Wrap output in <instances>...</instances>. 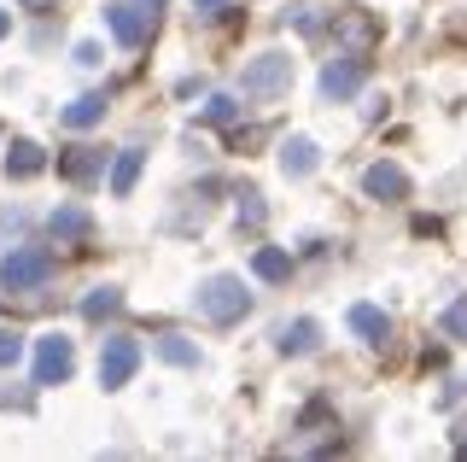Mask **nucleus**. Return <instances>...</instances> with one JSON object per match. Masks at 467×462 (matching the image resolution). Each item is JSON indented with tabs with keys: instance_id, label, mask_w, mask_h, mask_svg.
Masks as SVG:
<instances>
[{
	"instance_id": "obj_26",
	"label": "nucleus",
	"mask_w": 467,
	"mask_h": 462,
	"mask_svg": "<svg viewBox=\"0 0 467 462\" xmlns=\"http://www.w3.org/2000/svg\"><path fill=\"white\" fill-rule=\"evenodd\" d=\"M456 451H462V457H467V422H462V427H456Z\"/></svg>"
},
{
	"instance_id": "obj_25",
	"label": "nucleus",
	"mask_w": 467,
	"mask_h": 462,
	"mask_svg": "<svg viewBox=\"0 0 467 462\" xmlns=\"http://www.w3.org/2000/svg\"><path fill=\"white\" fill-rule=\"evenodd\" d=\"M228 0H193V12H223Z\"/></svg>"
},
{
	"instance_id": "obj_6",
	"label": "nucleus",
	"mask_w": 467,
	"mask_h": 462,
	"mask_svg": "<svg viewBox=\"0 0 467 462\" xmlns=\"http://www.w3.org/2000/svg\"><path fill=\"white\" fill-rule=\"evenodd\" d=\"M106 24H111V36L123 41V47H140V41L152 36V12H140L135 0H117V6H106Z\"/></svg>"
},
{
	"instance_id": "obj_3",
	"label": "nucleus",
	"mask_w": 467,
	"mask_h": 462,
	"mask_svg": "<svg viewBox=\"0 0 467 462\" xmlns=\"http://www.w3.org/2000/svg\"><path fill=\"white\" fill-rule=\"evenodd\" d=\"M286 82H292V59H286V53H257V59L245 65L240 89L252 94V100H269V94H281Z\"/></svg>"
},
{
	"instance_id": "obj_22",
	"label": "nucleus",
	"mask_w": 467,
	"mask_h": 462,
	"mask_svg": "<svg viewBox=\"0 0 467 462\" xmlns=\"http://www.w3.org/2000/svg\"><path fill=\"white\" fill-rule=\"evenodd\" d=\"M444 328H450L456 340H467V299H456V305L444 310Z\"/></svg>"
},
{
	"instance_id": "obj_23",
	"label": "nucleus",
	"mask_w": 467,
	"mask_h": 462,
	"mask_svg": "<svg viewBox=\"0 0 467 462\" xmlns=\"http://www.w3.org/2000/svg\"><path fill=\"white\" fill-rule=\"evenodd\" d=\"M263 216H269V211H263V194H245V199H240V223H252V228H257Z\"/></svg>"
},
{
	"instance_id": "obj_11",
	"label": "nucleus",
	"mask_w": 467,
	"mask_h": 462,
	"mask_svg": "<svg viewBox=\"0 0 467 462\" xmlns=\"http://www.w3.org/2000/svg\"><path fill=\"white\" fill-rule=\"evenodd\" d=\"M316 164H321V152H316V141H310V135H292L286 147H281V170H286L292 182L316 176Z\"/></svg>"
},
{
	"instance_id": "obj_16",
	"label": "nucleus",
	"mask_w": 467,
	"mask_h": 462,
	"mask_svg": "<svg viewBox=\"0 0 467 462\" xmlns=\"http://www.w3.org/2000/svg\"><path fill=\"white\" fill-rule=\"evenodd\" d=\"M99 118H106V94H82V100H70V106H65V123L70 129H94Z\"/></svg>"
},
{
	"instance_id": "obj_28",
	"label": "nucleus",
	"mask_w": 467,
	"mask_h": 462,
	"mask_svg": "<svg viewBox=\"0 0 467 462\" xmlns=\"http://www.w3.org/2000/svg\"><path fill=\"white\" fill-rule=\"evenodd\" d=\"M146 6H164V0H146Z\"/></svg>"
},
{
	"instance_id": "obj_13",
	"label": "nucleus",
	"mask_w": 467,
	"mask_h": 462,
	"mask_svg": "<svg viewBox=\"0 0 467 462\" xmlns=\"http://www.w3.org/2000/svg\"><path fill=\"white\" fill-rule=\"evenodd\" d=\"M140 164H146V152H140V147H123V152L111 158V194H117V199H123V194H135Z\"/></svg>"
},
{
	"instance_id": "obj_12",
	"label": "nucleus",
	"mask_w": 467,
	"mask_h": 462,
	"mask_svg": "<svg viewBox=\"0 0 467 462\" xmlns=\"http://www.w3.org/2000/svg\"><path fill=\"white\" fill-rule=\"evenodd\" d=\"M41 170H47V152H41L36 141H12V152H6V176L29 182V176H41Z\"/></svg>"
},
{
	"instance_id": "obj_15",
	"label": "nucleus",
	"mask_w": 467,
	"mask_h": 462,
	"mask_svg": "<svg viewBox=\"0 0 467 462\" xmlns=\"http://www.w3.org/2000/svg\"><path fill=\"white\" fill-rule=\"evenodd\" d=\"M316 340H321V328L310 322V316H304V322H286V328H281V352H286V357L316 352Z\"/></svg>"
},
{
	"instance_id": "obj_17",
	"label": "nucleus",
	"mask_w": 467,
	"mask_h": 462,
	"mask_svg": "<svg viewBox=\"0 0 467 462\" xmlns=\"http://www.w3.org/2000/svg\"><path fill=\"white\" fill-rule=\"evenodd\" d=\"M117 310H123V293H117V287H94V293L82 299L88 322H106V316H117Z\"/></svg>"
},
{
	"instance_id": "obj_5",
	"label": "nucleus",
	"mask_w": 467,
	"mask_h": 462,
	"mask_svg": "<svg viewBox=\"0 0 467 462\" xmlns=\"http://www.w3.org/2000/svg\"><path fill=\"white\" fill-rule=\"evenodd\" d=\"M135 369H140V345L123 340V334H111L106 352H99V386H129Z\"/></svg>"
},
{
	"instance_id": "obj_14",
	"label": "nucleus",
	"mask_w": 467,
	"mask_h": 462,
	"mask_svg": "<svg viewBox=\"0 0 467 462\" xmlns=\"http://www.w3.org/2000/svg\"><path fill=\"white\" fill-rule=\"evenodd\" d=\"M350 328H357L368 345H386L391 340V322H386V310H379V305H350Z\"/></svg>"
},
{
	"instance_id": "obj_24",
	"label": "nucleus",
	"mask_w": 467,
	"mask_h": 462,
	"mask_svg": "<svg viewBox=\"0 0 467 462\" xmlns=\"http://www.w3.org/2000/svg\"><path fill=\"white\" fill-rule=\"evenodd\" d=\"M18 6H29V12H53L58 0H18Z\"/></svg>"
},
{
	"instance_id": "obj_8",
	"label": "nucleus",
	"mask_w": 467,
	"mask_h": 462,
	"mask_svg": "<svg viewBox=\"0 0 467 462\" xmlns=\"http://www.w3.org/2000/svg\"><path fill=\"white\" fill-rule=\"evenodd\" d=\"M362 77H368V65H362V59H333L327 70H321V94H327V100H350V94L362 89Z\"/></svg>"
},
{
	"instance_id": "obj_20",
	"label": "nucleus",
	"mask_w": 467,
	"mask_h": 462,
	"mask_svg": "<svg viewBox=\"0 0 467 462\" xmlns=\"http://www.w3.org/2000/svg\"><path fill=\"white\" fill-rule=\"evenodd\" d=\"M158 352H164L170 357V363H199V352H193V345H187V340H175V334H164V340H158Z\"/></svg>"
},
{
	"instance_id": "obj_1",
	"label": "nucleus",
	"mask_w": 467,
	"mask_h": 462,
	"mask_svg": "<svg viewBox=\"0 0 467 462\" xmlns=\"http://www.w3.org/2000/svg\"><path fill=\"white\" fill-rule=\"evenodd\" d=\"M53 269H58V257L47 247H18V252L0 257V287L6 293H36V287L53 281Z\"/></svg>"
},
{
	"instance_id": "obj_7",
	"label": "nucleus",
	"mask_w": 467,
	"mask_h": 462,
	"mask_svg": "<svg viewBox=\"0 0 467 462\" xmlns=\"http://www.w3.org/2000/svg\"><path fill=\"white\" fill-rule=\"evenodd\" d=\"M362 194L368 199H409V176H403V164H368L362 170Z\"/></svg>"
},
{
	"instance_id": "obj_19",
	"label": "nucleus",
	"mask_w": 467,
	"mask_h": 462,
	"mask_svg": "<svg viewBox=\"0 0 467 462\" xmlns=\"http://www.w3.org/2000/svg\"><path fill=\"white\" fill-rule=\"evenodd\" d=\"M234 118H240V106H234L228 94H211V100H204V123L223 129V123H234Z\"/></svg>"
},
{
	"instance_id": "obj_9",
	"label": "nucleus",
	"mask_w": 467,
	"mask_h": 462,
	"mask_svg": "<svg viewBox=\"0 0 467 462\" xmlns=\"http://www.w3.org/2000/svg\"><path fill=\"white\" fill-rule=\"evenodd\" d=\"M47 228H53V240H58V247H82V240L94 235V216H88L82 205H58Z\"/></svg>"
},
{
	"instance_id": "obj_2",
	"label": "nucleus",
	"mask_w": 467,
	"mask_h": 462,
	"mask_svg": "<svg viewBox=\"0 0 467 462\" xmlns=\"http://www.w3.org/2000/svg\"><path fill=\"white\" fill-rule=\"evenodd\" d=\"M252 310V293H245L240 276H211L199 287V316H211V322H240V316Z\"/></svg>"
},
{
	"instance_id": "obj_4",
	"label": "nucleus",
	"mask_w": 467,
	"mask_h": 462,
	"mask_svg": "<svg viewBox=\"0 0 467 462\" xmlns=\"http://www.w3.org/2000/svg\"><path fill=\"white\" fill-rule=\"evenodd\" d=\"M70 369H77V345H70L65 334H41L36 340V386L70 381Z\"/></svg>"
},
{
	"instance_id": "obj_10",
	"label": "nucleus",
	"mask_w": 467,
	"mask_h": 462,
	"mask_svg": "<svg viewBox=\"0 0 467 462\" xmlns=\"http://www.w3.org/2000/svg\"><path fill=\"white\" fill-rule=\"evenodd\" d=\"M58 170H65V182L88 187V182H99V176H106V152H99V147H77L70 158H58Z\"/></svg>"
},
{
	"instance_id": "obj_27",
	"label": "nucleus",
	"mask_w": 467,
	"mask_h": 462,
	"mask_svg": "<svg viewBox=\"0 0 467 462\" xmlns=\"http://www.w3.org/2000/svg\"><path fill=\"white\" fill-rule=\"evenodd\" d=\"M6 30H12V18H6V12H0V36H6Z\"/></svg>"
},
{
	"instance_id": "obj_18",
	"label": "nucleus",
	"mask_w": 467,
	"mask_h": 462,
	"mask_svg": "<svg viewBox=\"0 0 467 462\" xmlns=\"http://www.w3.org/2000/svg\"><path fill=\"white\" fill-rule=\"evenodd\" d=\"M252 269H257L263 281H286V276H292V257H286L281 247H263V252L252 257Z\"/></svg>"
},
{
	"instance_id": "obj_21",
	"label": "nucleus",
	"mask_w": 467,
	"mask_h": 462,
	"mask_svg": "<svg viewBox=\"0 0 467 462\" xmlns=\"http://www.w3.org/2000/svg\"><path fill=\"white\" fill-rule=\"evenodd\" d=\"M24 357V334H12V328H0V369H12Z\"/></svg>"
}]
</instances>
